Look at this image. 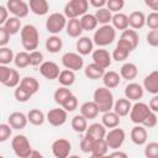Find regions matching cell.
Instances as JSON below:
<instances>
[{
    "mask_svg": "<svg viewBox=\"0 0 158 158\" xmlns=\"http://www.w3.org/2000/svg\"><path fill=\"white\" fill-rule=\"evenodd\" d=\"M143 88L151 94H158V70L151 72L143 79Z\"/></svg>",
    "mask_w": 158,
    "mask_h": 158,
    "instance_id": "d6986e66",
    "label": "cell"
},
{
    "mask_svg": "<svg viewBox=\"0 0 158 158\" xmlns=\"http://www.w3.org/2000/svg\"><path fill=\"white\" fill-rule=\"evenodd\" d=\"M12 127L9 123H1L0 125V142L7 141L12 135Z\"/></svg>",
    "mask_w": 158,
    "mask_h": 158,
    "instance_id": "681fc988",
    "label": "cell"
},
{
    "mask_svg": "<svg viewBox=\"0 0 158 158\" xmlns=\"http://www.w3.org/2000/svg\"><path fill=\"white\" fill-rule=\"evenodd\" d=\"M44 46H46V49L49 53H58L63 47V41H62V38L59 36L52 35L46 40V44Z\"/></svg>",
    "mask_w": 158,
    "mask_h": 158,
    "instance_id": "4dcf8cb0",
    "label": "cell"
},
{
    "mask_svg": "<svg viewBox=\"0 0 158 158\" xmlns=\"http://www.w3.org/2000/svg\"><path fill=\"white\" fill-rule=\"evenodd\" d=\"M62 64L64 68L77 72L84 67V59H83L81 54H79V53L67 52L62 56Z\"/></svg>",
    "mask_w": 158,
    "mask_h": 158,
    "instance_id": "9c48e42d",
    "label": "cell"
},
{
    "mask_svg": "<svg viewBox=\"0 0 158 158\" xmlns=\"http://www.w3.org/2000/svg\"><path fill=\"white\" fill-rule=\"evenodd\" d=\"M77 52L81 56H88L94 51V41L86 36H80L75 43Z\"/></svg>",
    "mask_w": 158,
    "mask_h": 158,
    "instance_id": "ac0fdd59",
    "label": "cell"
},
{
    "mask_svg": "<svg viewBox=\"0 0 158 158\" xmlns=\"http://www.w3.org/2000/svg\"><path fill=\"white\" fill-rule=\"evenodd\" d=\"M93 99H94V101L96 102V105H98V107H99V111L102 112V114L114 109V104H115L114 95H112L111 90H110L109 88H106V86L98 88V89L94 91Z\"/></svg>",
    "mask_w": 158,
    "mask_h": 158,
    "instance_id": "7a4b0ae2",
    "label": "cell"
},
{
    "mask_svg": "<svg viewBox=\"0 0 158 158\" xmlns=\"http://www.w3.org/2000/svg\"><path fill=\"white\" fill-rule=\"evenodd\" d=\"M14 96H15V99L19 101V102H26V101H28L30 99H31V96H32V94H30L27 90H25L21 85H19V86H16V89H15V91H14Z\"/></svg>",
    "mask_w": 158,
    "mask_h": 158,
    "instance_id": "f6af8a7d",
    "label": "cell"
},
{
    "mask_svg": "<svg viewBox=\"0 0 158 158\" xmlns=\"http://www.w3.org/2000/svg\"><path fill=\"white\" fill-rule=\"evenodd\" d=\"M138 74V68L135 63H131V62H127V63H123L122 67L120 68V75L122 79H126V80H133Z\"/></svg>",
    "mask_w": 158,
    "mask_h": 158,
    "instance_id": "484cf974",
    "label": "cell"
},
{
    "mask_svg": "<svg viewBox=\"0 0 158 158\" xmlns=\"http://www.w3.org/2000/svg\"><path fill=\"white\" fill-rule=\"evenodd\" d=\"M147 43L152 47H158V30H151L146 36Z\"/></svg>",
    "mask_w": 158,
    "mask_h": 158,
    "instance_id": "9f6ffc18",
    "label": "cell"
},
{
    "mask_svg": "<svg viewBox=\"0 0 158 158\" xmlns=\"http://www.w3.org/2000/svg\"><path fill=\"white\" fill-rule=\"evenodd\" d=\"M11 148L14 153L20 158H30L32 152L31 143L25 135H16L11 139Z\"/></svg>",
    "mask_w": 158,
    "mask_h": 158,
    "instance_id": "277c9868",
    "label": "cell"
},
{
    "mask_svg": "<svg viewBox=\"0 0 158 158\" xmlns=\"http://www.w3.org/2000/svg\"><path fill=\"white\" fill-rule=\"evenodd\" d=\"M144 156L147 158H158V142H149L144 147Z\"/></svg>",
    "mask_w": 158,
    "mask_h": 158,
    "instance_id": "7dc6e473",
    "label": "cell"
},
{
    "mask_svg": "<svg viewBox=\"0 0 158 158\" xmlns=\"http://www.w3.org/2000/svg\"><path fill=\"white\" fill-rule=\"evenodd\" d=\"M102 83H104V86H106L109 89H114V88L118 86V84L121 83V75L115 70L105 72V74L102 77Z\"/></svg>",
    "mask_w": 158,
    "mask_h": 158,
    "instance_id": "83f0119b",
    "label": "cell"
},
{
    "mask_svg": "<svg viewBox=\"0 0 158 158\" xmlns=\"http://www.w3.org/2000/svg\"><path fill=\"white\" fill-rule=\"evenodd\" d=\"M144 93V88L143 85H139L137 83H128L125 86V96L128 100L132 101H138L139 99H142Z\"/></svg>",
    "mask_w": 158,
    "mask_h": 158,
    "instance_id": "e0dca14e",
    "label": "cell"
},
{
    "mask_svg": "<svg viewBox=\"0 0 158 158\" xmlns=\"http://www.w3.org/2000/svg\"><path fill=\"white\" fill-rule=\"evenodd\" d=\"M111 23L112 26L116 28V30H126L128 28V16L123 12H115V15L112 16V20H111Z\"/></svg>",
    "mask_w": 158,
    "mask_h": 158,
    "instance_id": "1f68e13d",
    "label": "cell"
},
{
    "mask_svg": "<svg viewBox=\"0 0 158 158\" xmlns=\"http://www.w3.org/2000/svg\"><path fill=\"white\" fill-rule=\"evenodd\" d=\"M27 118H28V122L32 123L33 126H41V125H43V122L46 120V115L43 114V111H41L38 109H32L28 111Z\"/></svg>",
    "mask_w": 158,
    "mask_h": 158,
    "instance_id": "f35d334b",
    "label": "cell"
},
{
    "mask_svg": "<svg viewBox=\"0 0 158 158\" xmlns=\"http://www.w3.org/2000/svg\"><path fill=\"white\" fill-rule=\"evenodd\" d=\"M67 16L60 12L51 14L46 20V30L52 35H58L67 26Z\"/></svg>",
    "mask_w": 158,
    "mask_h": 158,
    "instance_id": "8992f818",
    "label": "cell"
},
{
    "mask_svg": "<svg viewBox=\"0 0 158 158\" xmlns=\"http://www.w3.org/2000/svg\"><path fill=\"white\" fill-rule=\"evenodd\" d=\"M99 107L96 105V102L93 101H85L81 106H80V114L83 116H85L88 120H94L96 118V116L99 115Z\"/></svg>",
    "mask_w": 158,
    "mask_h": 158,
    "instance_id": "cb8c5ba5",
    "label": "cell"
},
{
    "mask_svg": "<svg viewBox=\"0 0 158 158\" xmlns=\"http://www.w3.org/2000/svg\"><path fill=\"white\" fill-rule=\"evenodd\" d=\"M20 36H21L22 47L26 51L32 52L37 49L38 43H40V33L35 25H31V23L25 25L20 31Z\"/></svg>",
    "mask_w": 158,
    "mask_h": 158,
    "instance_id": "6da1fadb",
    "label": "cell"
},
{
    "mask_svg": "<svg viewBox=\"0 0 158 158\" xmlns=\"http://www.w3.org/2000/svg\"><path fill=\"white\" fill-rule=\"evenodd\" d=\"M157 115H156V112H153V111H151L149 114H148V116L144 118V121L142 122V125L146 127V128H152V127H154L156 125H157Z\"/></svg>",
    "mask_w": 158,
    "mask_h": 158,
    "instance_id": "11a10c76",
    "label": "cell"
},
{
    "mask_svg": "<svg viewBox=\"0 0 158 158\" xmlns=\"http://www.w3.org/2000/svg\"><path fill=\"white\" fill-rule=\"evenodd\" d=\"M85 133L89 135V136H90L91 138H94V139L105 138V136H106V127H105L102 123L95 122V123H91V125L88 126Z\"/></svg>",
    "mask_w": 158,
    "mask_h": 158,
    "instance_id": "f1b7e54d",
    "label": "cell"
},
{
    "mask_svg": "<svg viewBox=\"0 0 158 158\" xmlns=\"http://www.w3.org/2000/svg\"><path fill=\"white\" fill-rule=\"evenodd\" d=\"M131 141L136 144V146H143L147 142L148 138V133H147V128L143 125H136L130 133Z\"/></svg>",
    "mask_w": 158,
    "mask_h": 158,
    "instance_id": "9a60e30c",
    "label": "cell"
},
{
    "mask_svg": "<svg viewBox=\"0 0 158 158\" xmlns=\"http://www.w3.org/2000/svg\"><path fill=\"white\" fill-rule=\"evenodd\" d=\"M65 31H67V35L69 37L79 38L81 36V32L84 31L83 27H81L80 19L79 17H77V19H69L68 22H67V26H65Z\"/></svg>",
    "mask_w": 158,
    "mask_h": 158,
    "instance_id": "ffe728a7",
    "label": "cell"
},
{
    "mask_svg": "<svg viewBox=\"0 0 158 158\" xmlns=\"http://www.w3.org/2000/svg\"><path fill=\"white\" fill-rule=\"evenodd\" d=\"M96 139L91 138L89 135L85 133V136L80 139V151L84 152V153H91V149H93V146H94V142Z\"/></svg>",
    "mask_w": 158,
    "mask_h": 158,
    "instance_id": "bcb514c9",
    "label": "cell"
},
{
    "mask_svg": "<svg viewBox=\"0 0 158 158\" xmlns=\"http://www.w3.org/2000/svg\"><path fill=\"white\" fill-rule=\"evenodd\" d=\"M149 107L153 112H158V94H154L153 98L149 100Z\"/></svg>",
    "mask_w": 158,
    "mask_h": 158,
    "instance_id": "94428289",
    "label": "cell"
},
{
    "mask_svg": "<svg viewBox=\"0 0 158 158\" xmlns=\"http://www.w3.org/2000/svg\"><path fill=\"white\" fill-rule=\"evenodd\" d=\"M144 4L147 7H149L153 11H158V0H144Z\"/></svg>",
    "mask_w": 158,
    "mask_h": 158,
    "instance_id": "be15d7a7",
    "label": "cell"
},
{
    "mask_svg": "<svg viewBox=\"0 0 158 158\" xmlns=\"http://www.w3.org/2000/svg\"><path fill=\"white\" fill-rule=\"evenodd\" d=\"M27 122H28L27 115H25L23 112H20V111H15V112L10 114L9 117H7V123L14 130H22V128H25Z\"/></svg>",
    "mask_w": 158,
    "mask_h": 158,
    "instance_id": "2e32d148",
    "label": "cell"
},
{
    "mask_svg": "<svg viewBox=\"0 0 158 158\" xmlns=\"http://www.w3.org/2000/svg\"><path fill=\"white\" fill-rule=\"evenodd\" d=\"M67 118H68V111L63 107L52 109L46 115V120L48 121V123L54 127L63 126L67 122Z\"/></svg>",
    "mask_w": 158,
    "mask_h": 158,
    "instance_id": "30bf717a",
    "label": "cell"
},
{
    "mask_svg": "<svg viewBox=\"0 0 158 158\" xmlns=\"http://www.w3.org/2000/svg\"><path fill=\"white\" fill-rule=\"evenodd\" d=\"M107 0H89V4L96 9H100V7H105Z\"/></svg>",
    "mask_w": 158,
    "mask_h": 158,
    "instance_id": "6125c7cd",
    "label": "cell"
},
{
    "mask_svg": "<svg viewBox=\"0 0 158 158\" xmlns=\"http://www.w3.org/2000/svg\"><path fill=\"white\" fill-rule=\"evenodd\" d=\"M40 73L42 77H44L48 80H54L58 79L59 77V67L57 63L52 62V60H44L41 65H40Z\"/></svg>",
    "mask_w": 158,
    "mask_h": 158,
    "instance_id": "4fadbf2b",
    "label": "cell"
},
{
    "mask_svg": "<svg viewBox=\"0 0 158 158\" xmlns=\"http://www.w3.org/2000/svg\"><path fill=\"white\" fill-rule=\"evenodd\" d=\"M107 151H109V146H107V142L105 138H100V139H96L94 142V146H93V149H91V156L95 157V158H100V157H104L107 154Z\"/></svg>",
    "mask_w": 158,
    "mask_h": 158,
    "instance_id": "f546056e",
    "label": "cell"
},
{
    "mask_svg": "<svg viewBox=\"0 0 158 158\" xmlns=\"http://www.w3.org/2000/svg\"><path fill=\"white\" fill-rule=\"evenodd\" d=\"M6 7L9 9L10 14H12L14 16H16L19 19L26 17L28 15V12L31 11L28 4L25 2L23 0H7Z\"/></svg>",
    "mask_w": 158,
    "mask_h": 158,
    "instance_id": "8fae6325",
    "label": "cell"
},
{
    "mask_svg": "<svg viewBox=\"0 0 158 158\" xmlns=\"http://www.w3.org/2000/svg\"><path fill=\"white\" fill-rule=\"evenodd\" d=\"M151 107L149 105L144 104V102H136L132 105L131 111H130V118L133 123L136 125H142V122L144 121V118L148 116V114L151 112Z\"/></svg>",
    "mask_w": 158,
    "mask_h": 158,
    "instance_id": "52a82bcc",
    "label": "cell"
},
{
    "mask_svg": "<svg viewBox=\"0 0 158 158\" xmlns=\"http://www.w3.org/2000/svg\"><path fill=\"white\" fill-rule=\"evenodd\" d=\"M20 85L25 90H27L30 94H32V95L36 94L38 91V89H40V83L33 77H25V78H22L21 81H20Z\"/></svg>",
    "mask_w": 158,
    "mask_h": 158,
    "instance_id": "836d02e7",
    "label": "cell"
},
{
    "mask_svg": "<svg viewBox=\"0 0 158 158\" xmlns=\"http://www.w3.org/2000/svg\"><path fill=\"white\" fill-rule=\"evenodd\" d=\"M10 33L9 31L4 27V26H0V47H5L9 41H10Z\"/></svg>",
    "mask_w": 158,
    "mask_h": 158,
    "instance_id": "680465c9",
    "label": "cell"
},
{
    "mask_svg": "<svg viewBox=\"0 0 158 158\" xmlns=\"http://www.w3.org/2000/svg\"><path fill=\"white\" fill-rule=\"evenodd\" d=\"M131 52L132 51H130L128 48H126L123 46L116 44V47H115V49H114V52H112L111 56H112V59L114 60H116V62H123L125 59L128 58V56H130Z\"/></svg>",
    "mask_w": 158,
    "mask_h": 158,
    "instance_id": "7bdbcfd3",
    "label": "cell"
},
{
    "mask_svg": "<svg viewBox=\"0 0 158 158\" xmlns=\"http://www.w3.org/2000/svg\"><path fill=\"white\" fill-rule=\"evenodd\" d=\"M125 6V0H107L106 7L111 12H120Z\"/></svg>",
    "mask_w": 158,
    "mask_h": 158,
    "instance_id": "f907efd6",
    "label": "cell"
},
{
    "mask_svg": "<svg viewBox=\"0 0 158 158\" xmlns=\"http://www.w3.org/2000/svg\"><path fill=\"white\" fill-rule=\"evenodd\" d=\"M20 81H21V79H20L19 72H17L16 69H12V70H11V74H10V77H9V79H7V81H6L4 85L7 86V88H16V86L20 85Z\"/></svg>",
    "mask_w": 158,
    "mask_h": 158,
    "instance_id": "c3c4849f",
    "label": "cell"
},
{
    "mask_svg": "<svg viewBox=\"0 0 158 158\" xmlns=\"http://www.w3.org/2000/svg\"><path fill=\"white\" fill-rule=\"evenodd\" d=\"M110 157H122V158H126L127 157V153L121 152V151H117V149H114V152L110 153Z\"/></svg>",
    "mask_w": 158,
    "mask_h": 158,
    "instance_id": "e7e4bbea",
    "label": "cell"
},
{
    "mask_svg": "<svg viewBox=\"0 0 158 158\" xmlns=\"http://www.w3.org/2000/svg\"><path fill=\"white\" fill-rule=\"evenodd\" d=\"M146 25L151 30H158V11H152L146 16Z\"/></svg>",
    "mask_w": 158,
    "mask_h": 158,
    "instance_id": "816d5d0a",
    "label": "cell"
},
{
    "mask_svg": "<svg viewBox=\"0 0 158 158\" xmlns=\"http://www.w3.org/2000/svg\"><path fill=\"white\" fill-rule=\"evenodd\" d=\"M121 116L118 114H116L114 110H110V111H106L102 114V117H101V123L106 127V128H114V127H117L121 122Z\"/></svg>",
    "mask_w": 158,
    "mask_h": 158,
    "instance_id": "603a6c76",
    "label": "cell"
},
{
    "mask_svg": "<svg viewBox=\"0 0 158 158\" xmlns=\"http://www.w3.org/2000/svg\"><path fill=\"white\" fill-rule=\"evenodd\" d=\"M70 95H73V93H72V90H70L68 86H60V88H58V89L54 91L53 99H54V101H56L59 106H62V105L67 101V99H68Z\"/></svg>",
    "mask_w": 158,
    "mask_h": 158,
    "instance_id": "74e56055",
    "label": "cell"
},
{
    "mask_svg": "<svg viewBox=\"0 0 158 158\" xmlns=\"http://www.w3.org/2000/svg\"><path fill=\"white\" fill-rule=\"evenodd\" d=\"M42 157H43L42 153H40L38 151H33V149H32V152L30 154V158H42Z\"/></svg>",
    "mask_w": 158,
    "mask_h": 158,
    "instance_id": "03108f58",
    "label": "cell"
},
{
    "mask_svg": "<svg viewBox=\"0 0 158 158\" xmlns=\"http://www.w3.org/2000/svg\"><path fill=\"white\" fill-rule=\"evenodd\" d=\"M128 25L133 30H141L146 25V15L142 11H132L128 15Z\"/></svg>",
    "mask_w": 158,
    "mask_h": 158,
    "instance_id": "d4e9b609",
    "label": "cell"
},
{
    "mask_svg": "<svg viewBox=\"0 0 158 158\" xmlns=\"http://www.w3.org/2000/svg\"><path fill=\"white\" fill-rule=\"evenodd\" d=\"M80 22H81V27L84 31H93L98 26V19L95 16V14H84L81 17H80Z\"/></svg>",
    "mask_w": 158,
    "mask_h": 158,
    "instance_id": "e575fe53",
    "label": "cell"
},
{
    "mask_svg": "<svg viewBox=\"0 0 158 158\" xmlns=\"http://www.w3.org/2000/svg\"><path fill=\"white\" fill-rule=\"evenodd\" d=\"M116 38V28L107 23V25H101L98 30H95L94 32V44H96L98 47H106L109 44H111Z\"/></svg>",
    "mask_w": 158,
    "mask_h": 158,
    "instance_id": "3957f363",
    "label": "cell"
},
{
    "mask_svg": "<svg viewBox=\"0 0 158 158\" xmlns=\"http://www.w3.org/2000/svg\"><path fill=\"white\" fill-rule=\"evenodd\" d=\"M125 138H126V133L118 126L111 128L109 132H106V136H105V139L110 149H118L123 144Z\"/></svg>",
    "mask_w": 158,
    "mask_h": 158,
    "instance_id": "ba28073f",
    "label": "cell"
},
{
    "mask_svg": "<svg viewBox=\"0 0 158 158\" xmlns=\"http://www.w3.org/2000/svg\"><path fill=\"white\" fill-rule=\"evenodd\" d=\"M62 107L65 109L68 112L74 111V110L78 107V99H77V96H75V95H70V96L67 99V101L62 105Z\"/></svg>",
    "mask_w": 158,
    "mask_h": 158,
    "instance_id": "db71d44e",
    "label": "cell"
},
{
    "mask_svg": "<svg viewBox=\"0 0 158 158\" xmlns=\"http://www.w3.org/2000/svg\"><path fill=\"white\" fill-rule=\"evenodd\" d=\"M52 153L57 158H67L72 151V143L65 138H58L52 143Z\"/></svg>",
    "mask_w": 158,
    "mask_h": 158,
    "instance_id": "7c38bea8",
    "label": "cell"
},
{
    "mask_svg": "<svg viewBox=\"0 0 158 158\" xmlns=\"http://www.w3.org/2000/svg\"><path fill=\"white\" fill-rule=\"evenodd\" d=\"M7 31H9V33L10 35H16L19 31H21V20L19 19V17H16V16H11V17H9L7 19V21L2 25Z\"/></svg>",
    "mask_w": 158,
    "mask_h": 158,
    "instance_id": "ab89813d",
    "label": "cell"
},
{
    "mask_svg": "<svg viewBox=\"0 0 158 158\" xmlns=\"http://www.w3.org/2000/svg\"><path fill=\"white\" fill-rule=\"evenodd\" d=\"M14 63L17 68L20 69H23L28 65H31V59H30V53L26 52V51H22V52H19L17 54H15V59H14Z\"/></svg>",
    "mask_w": 158,
    "mask_h": 158,
    "instance_id": "60d3db41",
    "label": "cell"
},
{
    "mask_svg": "<svg viewBox=\"0 0 158 158\" xmlns=\"http://www.w3.org/2000/svg\"><path fill=\"white\" fill-rule=\"evenodd\" d=\"M70 125H72V128H73L75 132L83 133V132H85L86 128H88V118H86L85 116H83L81 114L75 115V116L72 118Z\"/></svg>",
    "mask_w": 158,
    "mask_h": 158,
    "instance_id": "d6a6232c",
    "label": "cell"
},
{
    "mask_svg": "<svg viewBox=\"0 0 158 158\" xmlns=\"http://www.w3.org/2000/svg\"><path fill=\"white\" fill-rule=\"evenodd\" d=\"M28 6L31 12L37 16H44L49 11V4L47 0H30Z\"/></svg>",
    "mask_w": 158,
    "mask_h": 158,
    "instance_id": "44dd1931",
    "label": "cell"
},
{
    "mask_svg": "<svg viewBox=\"0 0 158 158\" xmlns=\"http://www.w3.org/2000/svg\"><path fill=\"white\" fill-rule=\"evenodd\" d=\"M9 9L6 7V5H1L0 6V26H2L7 19H9Z\"/></svg>",
    "mask_w": 158,
    "mask_h": 158,
    "instance_id": "91938a15",
    "label": "cell"
},
{
    "mask_svg": "<svg viewBox=\"0 0 158 158\" xmlns=\"http://www.w3.org/2000/svg\"><path fill=\"white\" fill-rule=\"evenodd\" d=\"M84 74L86 78L91 79V80H98V79H102L104 74H105V68L100 67L96 63H90L85 67L84 69Z\"/></svg>",
    "mask_w": 158,
    "mask_h": 158,
    "instance_id": "7402d4cb",
    "label": "cell"
},
{
    "mask_svg": "<svg viewBox=\"0 0 158 158\" xmlns=\"http://www.w3.org/2000/svg\"><path fill=\"white\" fill-rule=\"evenodd\" d=\"M91 58L93 62L99 64L102 68H109L111 65V60H112V56L109 53L107 49H104L102 47H99L98 49H94L91 53Z\"/></svg>",
    "mask_w": 158,
    "mask_h": 158,
    "instance_id": "5bb4252c",
    "label": "cell"
},
{
    "mask_svg": "<svg viewBox=\"0 0 158 158\" xmlns=\"http://www.w3.org/2000/svg\"><path fill=\"white\" fill-rule=\"evenodd\" d=\"M131 107H132V104H131V100H128L127 98H121L118 100L115 101L114 104V111L116 114H118L121 117L123 116H127L131 111Z\"/></svg>",
    "mask_w": 158,
    "mask_h": 158,
    "instance_id": "4316f807",
    "label": "cell"
},
{
    "mask_svg": "<svg viewBox=\"0 0 158 158\" xmlns=\"http://www.w3.org/2000/svg\"><path fill=\"white\" fill-rule=\"evenodd\" d=\"M15 59V54L12 52L11 48L9 47H0V64H10L11 62H14Z\"/></svg>",
    "mask_w": 158,
    "mask_h": 158,
    "instance_id": "ee69618b",
    "label": "cell"
},
{
    "mask_svg": "<svg viewBox=\"0 0 158 158\" xmlns=\"http://www.w3.org/2000/svg\"><path fill=\"white\" fill-rule=\"evenodd\" d=\"M89 9V0H69L64 6V15L67 19H77L86 14Z\"/></svg>",
    "mask_w": 158,
    "mask_h": 158,
    "instance_id": "5b68a950",
    "label": "cell"
},
{
    "mask_svg": "<svg viewBox=\"0 0 158 158\" xmlns=\"http://www.w3.org/2000/svg\"><path fill=\"white\" fill-rule=\"evenodd\" d=\"M11 68H9L6 64H0V83L4 85L6 81H7V79H9V77H10V74H11Z\"/></svg>",
    "mask_w": 158,
    "mask_h": 158,
    "instance_id": "6f0895ef",
    "label": "cell"
},
{
    "mask_svg": "<svg viewBox=\"0 0 158 158\" xmlns=\"http://www.w3.org/2000/svg\"><path fill=\"white\" fill-rule=\"evenodd\" d=\"M120 38L127 41L133 47V49L138 46V42H139V36H138L137 31L133 30V28H126V30H123L122 33H121V36H120Z\"/></svg>",
    "mask_w": 158,
    "mask_h": 158,
    "instance_id": "8d00e7d4",
    "label": "cell"
},
{
    "mask_svg": "<svg viewBox=\"0 0 158 158\" xmlns=\"http://www.w3.org/2000/svg\"><path fill=\"white\" fill-rule=\"evenodd\" d=\"M58 81H59V84L62 85V86H70V85H73L74 84V81H75V73H74V70H70V69H63V70H60V73H59V77H58Z\"/></svg>",
    "mask_w": 158,
    "mask_h": 158,
    "instance_id": "d590c367",
    "label": "cell"
},
{
    "mask_svg": "<svg viewBox=\"0 0 158 158\" xmlns=\"http://www.w3.org/2000/svg\"><path fill=\"white\" fill-rule=\"evenodd\" d=\"M30 59H31V65L33 67H37V65H41L44 60V57H43V53L40 52V51H32L30 52Z\"/></svg>",
    "mask_w": 158,
    "mask_h": 158,
    "instance_id": "f5cc1de1",
    "label": "cell"
},
{
    "mask_svg": "<svg viewBox=\"0 0 158 158\" xmlns=\"http://www.w3.org/2000/svg\"><path fill=\"white\" fill-rule=\"evenodd\" d=\"M95 16H96L99 23H101V25H107V23L111 22L114 15H112V12H111L107 7H100V9L96 10Z\"/></svg>",
    "mask_w": 158,
    "mask_h": 158,
    "instance_id": "b9f144b4",
    "label": "cell"
}]
</instances>
